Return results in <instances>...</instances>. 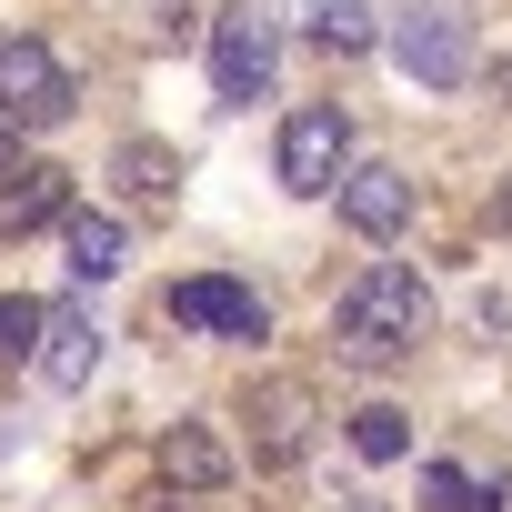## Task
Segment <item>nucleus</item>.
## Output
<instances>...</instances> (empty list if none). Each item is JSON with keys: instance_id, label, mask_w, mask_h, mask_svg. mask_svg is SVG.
I'll return each instance as SVG.
<instances>
[{"instance_id": "nucleus-8", "label": "nucleus", "mask_w": 512, "mask_h": 512, "mask_svg": "<svg viewBox=\"0 0 512 512\" xmlns=\"http://www.w3.org/2000/svg\"><path fill=\"white\" fill-rule=\"evenodd\" d=\"M342 221H352L362 241H392V231L412 221V181H402L392 161H362V171H342Z\"/></svg>"}, {"instance_id": "nucleus-11", "label": "nucleus", "mask_w": 512, "mask_h": 512, "mask_svg": "<svg viewBox=\"0 0 512 512\" xmlns=\"http://www.w3.org/2000/svg\"><path fill=\"white\" fill-rule=\"evenodd\" d=\"M161 472H171V492H221L231 482V452H221L211 422H171L161 432Z\"/></svg>"}, {"instance_id": "nucleus-13", "label": "nucleus", "mask_w": 512, "mask_h": 512, "mask_svg": "<svg viewBox=\"0 0 512 512\" xmlns=\"http://www.w3.org/2000/svg\"><path fill=\"white\" fill-rule=\"evenodd\" d=\"M121 241H131V231H121L111 211H71V272H81V282H111V272H121Z\"/></svg>"}, {"instance_id": "nucleus-6", "label": "nucleus", "mask_w": 512, "mask_h": 512, "mask_svg": "<svg viewBox=\"0 0 512 512\" xmlns=\"http://www.w3.org/2000/svg\"><path fill=\"white\" fill-rule=\"evenodd\" d=\"M171 322H191V332H221V342H262V332H272L262 292H251V282H221V272L181 282V292H171Z\"/></svg>"}, {"instance_id": "nucleus-14", "label": "nucleus", "mask_w": 512, "mask_h": 512, "mask_svg": "<svg viewBox=\"0 0 512 512\" xmlns=\"http://www.w3.org/2000/svg\"><path fill=\"white\" fill-rule=\"evenodd\" d=\"M352 452H362V462H402V452H412V412H402V402H362V412H352Z\"/></svg>"}, {"instance_id": "nucleus-12", "label": "nucleus", "mask_w": 512, "mask_h": 512, "mask_svg": "<svg viewBox=\"0 0 512 512\" xmlns=\"http://www.w3.org/2000/svg\"><path fill=\"white\" fill-rule=\"evenodd\" d=\"M111 171H121V191H131L141 211H171V191H181V161H171L161 141H121V161H111Z\"/></svg>"}, {"instance_id": "nucleus-10", "label": "nucleus", "mask_w": 512, "mask_h": 512, "mask_svg": "<svg viewBox=\"0 0 512 512\" xmlns=\"http://www.w3.org/2000/svg\"><path fill=\"white\" fill-rule=\"evenodd\" d=\"M61 201H71V181L51 171V161H0V231H41V221H61Z\"/></svg>"}, {"instance_id": "nucleus-9", "label": "nucleus", "mask_w": 512, "mask_h": 512, "mask_svg": "<svg viewBox=\"0 0 512 512\" xmlns=\"http://www.w3.org/2000/svg\"><path fill=\"white\" fill-rule=\"evenodd\" d=\"M31 372H41L51 392H91V372H101V322H91V312H51Z\"/></svg>"}, {"instance_id": "nucleus-7", "label": "nucleus", "mask_w": 512, "mask_h": 512, "mask_svg": "<svg viewBox=\"0 0 512 512\" xmlns=\"http://www.w3.org/2000/svg\"><path fill=\"white\" fill-rule=\"evenodd\" d=\"M302 452H312V392L262 382L251 392V462H302Z\"/></svg>"}, {"instance_id": "nucleus-1", "label": "nucleus", "mask_w": 512, "mask_h": 512, "mask_svg": "<svg viewBox=\"0 0 512 512\" xmlns=\"http://www.w3.org/2000/svg\"><path fill=\"white\" fill-rule=\"evenodd\" d=\"M422 332H432V292H422L412 262H372V272H352V292L332 302V352H342L352 372L412 362Z\"/></svg>"}, {"instance_id": "nucleus-18", "label": "nucleus", "mask_w": 512, "mask_h": 512, "mask_svg": "<svg viewBox=\"0 0 512 512\" xmlns=\"http://www.w3.org/2000/svg\"><path fill=\"white\" fill-rule=\"evenodd\" d=\"M11 131H21V121H11V111H0V161H11Z\"/></svg>"}, {"instance_id": "nucleus-5", "label": "nucleus", "mask_w": 512, "mask_h": 512, "mask_svg": "<svg viewBox=\"0 0 512 512\" xmlns=\"http://www.w3.org/2000/svg\"><path fill=\"white\" fill-rule=\"evenodd\" d=\"M71 71H61V51L51 41H0V111H11L21 131H51V121H71Z\"/></svg>"}, {"instance_id": "nucleus-16", "label": "nucleus", "mask_w": 512, "mask_h": 512, "mask_svg": "<svg viewBox=\"0 0 512 512\" xmlns=\"http://www.w3.org/2000/svg\"><path fill=\"white\" fill-rule=\"evenodd\" d=\"M312 41L322 51H372V11L362 0H312Z\"/></svg>"}, {"instance_id": "nucleus-3", "label": "nucleus", "mask_w": 512, "mask_h": 512, "mask_svg": "<svg viewBox=\"0 0 512 512\" xmlns=\"http://www.w3.org/2000/svg\"><path fill=\"white\" fill-rule=\"evenodd\" d=\"M272 71H282V11H262V0L221 11V31H211V91L231 111H251V101H272Z\"/></svg>"}, {"instance_id": "nucleus-15", "label": "nucleus", "mask_w": 512, "mask_h": 512, "mask_svg": "<svg viewBox=\"0 0 512 512\" xmlns=\"http://www.w3.org/2000/svg\"><path fill=\"white\" fill-rule=\"evenodd\" d=\"M422 512H502V482L482 492L472 472H452V462H422Z\"/></svg>"}, {"instance_id": "nucleus-17", "label": "nucleus", "mask_w": 512, "mask_h": 512, "mask_svg": "<svg viewBox=\"0 0 512 512\" xmlns=\"http://www.w3.org/2000/svg\"><path fill=\"white\" fill-rule=\"evenodd\" d=\"M41 322H51V312H41V302H21V292L0 302V362H31V352H41Z\"/></svg>"}, {"instance_id": "nucleus-4", "label": "nucleus", "mask_w": 512, "mask_h": 512, "mask_svg": "<svg viewBox=\"0 0 512 512\" xmlns=\"http://www.w3.org/2000/svg\"><path fill=\"white\" fill-rule=\"evenodd\" d=\"M342 171H352V121H342L332 101L292 111V121H282V191L322 201V191H342Z\"/></svg>"}, {"instance_id": "nucleus-2", "label": "nucleus", "mask_w": 512, "mask_h": 512, "mask_svg": "<svg viewBox=\"0 0 512 512\" xmlns=\"http://www.w3.org/2000/svg\"><path fill=\"white\" fill-rule=\"evenodd\" d=\"M392 71L422 91H462L472 81V11L462 0H412L392 21Z\"/></svg>"}]
</instances>
